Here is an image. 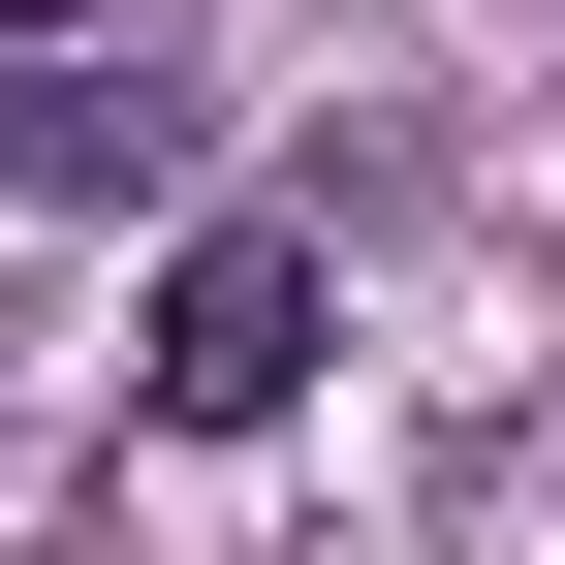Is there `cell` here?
Listing matches in <instances>:
<instances>
[{"label":"cell","mask_w":565,"mask_h":565,"mask_svg":"<svg viewBox=\"0 0 565 565\" xmlns=\"http://www.w3.org/2000/svg\"><path fill=\"white\" fill-rule=\"evenodd\" d=\"M0 189H32V221L63 189H189V95L126 32H0Z\"/></svg>","instance_id":"2"},{"label":"cell","mask_w":565,"mask_h":565,"mask_svg":"<svg viewBox=\"0 0 565 565\" xmlns=\"http://www.w3.org/2000/svg\"><path fill=\"white\" fill-rule=\"evenodd\" d=\"M126 408H158V440L315 408V221H189V252H158V345H126Z\"/></svg>","instance_id":"1"}]
</instances>
